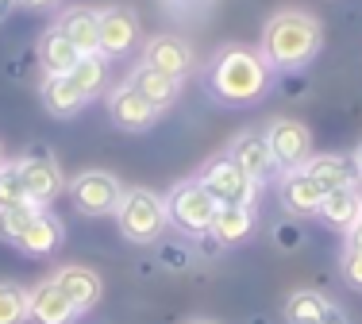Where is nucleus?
Wrapping results in <instances>:
<instances>
[{"label": "nucleus", "instance_id": "obj_1", "mask_svg": "<svg viewBox=\"0 0 362 324\" xmlns=\"http://www.w3.org/2000/svg\"><path fill=\"white\" fill-rule=\"evenodd\" d=\"M324 47V28L316 16L297 12V8H286V12H274L262 28V39H258V54L266 58L270 70L293 74L305 70Z\"/></svg>", "mask_w": 362, "mask_h": 324}, {"label": "nucleus", "instance_id": "obj_2", "mask_svg": "<svg viewBox=\"0 0 362 324\" xmlns=\"http://www.w3.org/2000/svg\"><path fill=\"white\" fill-rule=\"evenodd\" d=\"M209 89L223 105H255L270 89V66L251 47H223L212 62Z\"/></svg>", "mask_w": 362, "mask_h": 324}, {"label": "nucleus", "instance_id": "obj_3", "mask_svg": "<svg viewBox=\"0 0 362 324\" xmlns=\"http://www.w3.org/2000/svg\"><path fill=\"white\" fill-rule=\"evenodd\" d=\"M119 220V236L132 243H154L162 240L170 216H166V197L151 190H124V201L116 209Z\"/></svg>", "mask_w": 362, "mask_h": 324}, {"label": "nucleus", "instance_id": "obj_4", "mask_svg": "<svg viewBox=\"0 0 362 324\" xmlns=\"http://www.w3.org/2000/svg\"><path fill=\"white\" fill-rule=\"evenodd\" d=\"M216 212H220V204L212 201V193L204 190L197 178L177 182L174 190L166 193V216H170V224H174L181 236H193V240L197 236H209Z\"/></svg>", "mask_w": 362, "mask_h": 324}, {"label": "nucleus", "instance_id": "obj_5", "mask_svg": "<svg viewBox=\"0 0 362 324\" xmlns=\"http://www.w3.org/2000/svg\"><path fill=\"white\" fill-rule=\"evenodd\" d=\"M197 182H201L204 190L212 193V201H216L220 209H223V204H243V209H255L258 182H255V178H247L228 155H223V158H212L209 166L197 174Z\"/></svg>", "mask_w": 362, "mask_h": 324}, {"label": "nucleus", "instance_id": "obj_6", "mask_svg": "<svg viewBox=\"0 0 362 324\" xmlns=\"http://www.w3.org/2000/svg\"><path fill=\"white\" fill-rule=\"evenodd\" d=\"M66 190H70L74 209L85 212V216H112L119 209V201H124V185L108 170H85Z\"/></svg>", "mask_w": 362, "mask_h": 324}, {"label": "nucleus", "instance_id": "obj_7", "mask_svg": "<svg viewBox=\"0 0 362 324\" xmlns=\"http://www.w3.org/2000/svg\"><path fill=\"white\" fill-rule=\"evenodd\" d=\"M20 162V178H23V193H28L31 204H39V209H47L50 201L58 197V193L66 190V178H62V166L54 162L47 147H31Z\"/></svg>", "mask_w": 362, "mask_h": 324}, {"label": "nucleus", "instance_id": "obj_8", "mask_svg": "<svg viewBox=\"0 0 362 324\" xmlns=\"http://www.w3.org/2000/svg\"><path fill=\"white\" fill-rule=\"evenodd\" d=\"M266 143H270L274 158H278L281 174H289V170H305L308 158H313V132H308L300 120H289V116H281V120L266 124Z\"/></svg>", "mask_w": 362, "mask_h": 324}, {"label": "nucleus", "instance_id": "obj_9", "mask_svg": "<svg viewBox=\"0 0 362 324\" xmlns=\"http://www.w3.org/2000/svg\"><path fill=\"white\" fill-rule=\"evenodd\" d=\"M139 42V16L124 4L100 8V58H124Z\"/></svg>", "mask_w": 362, "mask_h": 324}, {"label": "nucleus", "instance_id": "obj_10", "mask_svg": "<svg viewBox=\"0 0 362 324\" xmlns=\"http://www.w3.org/2000/svg\"><path fill=\"white\" fill-rule=\"evenodd\" d=\"M228 158L235 162V166L243 170L247 178H255L258 185L281 174V166H278V158H274V151H270V143H266L262 132H243V135H239V139L228 147Z\"/></svg>", "mask_w": 362, "mask_h": 324}, {"label": "nucleus", "instance_id": "obj_11", "mask_svg": "<svg viewBox=\"0 0 362 324\" xmlns=\"http://www.w3.org/2000/svg\"><path fill=\"white\" fill-rule=\"evenodd\" d=\"M108 116H112V124L124 127V132H146V127L158 120V108L124 81L108 93Z\"/></svg>", "mask_w": 362, "mask_h": 324}, {"label": "nucleus", "instance_id": "obj_12", "mask_svg": "<svg viewBox=\"0 0 362 324\" xmlns=\"http://www.w3.org/2000/svg\"><path fill=\"white\" fill-rule=\"evenodd\" d=\"M81 313L74 309V301L58 289L54 278L39 282L35 289H28V320L31 324H74Z\"/></svg>", "mask_w": 362, "mask_h": 324}, {"label": "nucleus", "instance_id": "obj_13", "mask_svg": "<svg viewBox=\"0 0 362 324\" xmlns=\"http://www.w3.org/2000/svg\"><path fill=\"white\" fill-rule=\"evenodd\" d=\"M324 197L327 193L305 174V170H289V174H281V182H278V201H281V209H286L293 220L316 216Z\"/></svg>", "mask_w": 362, "mask_h": 324}, {"label": "nucleus", "instance_id": "obj_14", "mask_svg": "<svg viewBox=\"0 0 362 324\" xmlns=\"http://www.w3.org/2000/svg\"><path fill=\"white\" fill-rule=\"evenodd\" d=\"M143 66L158 74H170V78H185L193 70V47H189L181 35H154L143 50Z\"/></svg>", "mask_w": 362, "mask_h": 324}, {"label": "nucleus", "instance_id": "obj_15", "mask_svg": "<svg viewBox=\"0 0 362 324\" xmlns=\"http://www.w3.org/2000/svg\"><path fill=\"white\" fill-rule=\"evenodd\" d=\"M54 282L74 301L77 313H89L93 305L105 297V282H100V274H97V270H89V267H62L54 274Z\"/></svg>", "mask_w": 362, "mask_h": 324}, {"label": "nucleus", "instance_id": "obj_16", "mask_svg": "<svg viewBox=\"0 0 362 324\" xmlns=\"http://www.w3.org/2000/svg\"><path fill=\"white\" fill-rule=\"evenodd\" d=\"M305 174L320 185L324 193H335V190H351L358 185V170H355V158L347 155H313L305 166Z\"/></svg>", "mask_w": 362, "mask_h": 324}, {"label": "nucleus", "instance_id": "obj_17", "mask_svg": "<svg viewBox=\"0 0 362 324\" xmlns=\"http://www.w3.org/2000/svg\"><path fill=\"white\" fill-rule=\"evenodd\" d=\"M58 28L81 54H100V12L97 8H66Z\"/></svg>", "mask_w": 362, "mask_h": 324}, {"label": "nucleus", "instance_id": "obj_18", "mask_svg": "<svg viewBox=\"0 0 362 324\" xmlns=\"http://www.w3.org/2000/svg\"><path fill=\"white\" fill-rule=\"evenodd\" d=\"M39 62H42V70L54 74V78H70L74 66L81 62V50L66 39L62 28H50L47 35L39 39Z\"/></svg>", "mask_w": 362, "mask_h": 324}, {"label": "nucleus", "instance_id": "obj_19", "mask_svg": "<svg viewBox=\"0 0 362 324\" xmlns=\"http://www.w3.org/2000/svg\"><path fill=\"white\" fill-rule=\"evenodd\" d=\"M39 97H42V108H47L50 116H58V120H70V116H77L89 100L77 93V85L70 78H54V74H47L39 85Z\"/></svg>", "mask_w": 362, "mask_h": 324}, {"label": "nucleus", "instance_id": "obj_20", "mask_svg": "<svg viewBox=\"0 0 362 324\" xmlns=\"http://www.w3.org/2000/svg\"><path fill=\"white\" fill-rule=\"evenodd\" d=\"M127 85H132L135 93H143V97L151 100L154 108H158V112H162V108H170V105L181 97V81L170 78V74L151 70V66H135L132 78H127Z\"/></svg>", "mask_w": 362, "mask_h": 324}, {"label": "nucleus", "instance_id": "obj_21", "mask_svg": "<svg viewBox=\"0 0 362 324\" xmlns=\"http://www.w3.org/2000/svg\"><path fill=\"white\" fill-rule=\"evenodd\" d=\"M316 216H320L327 228H335V232L347 236L351 228H355V220L362 216V193H358V185H351V190H335V193H327Z\"/></svg>", "mask_w": 362, "mask_h": 324}, {"label": "nucleus", "instance_id": "obj_22", "mask_svg": "<svg viewBox=\"0 0 362 324\" xmlns=\"http://www.w3.org/2000/svg\"><path fill=\"white\" fill-rule=\"evenodd\" d=\"M62 236H66V228H62V220L54 216V212H47L42 209L35 220L28 224V232L20 236V251H28V255H50L58 243H62Z\"/></svg>", "mask_w": 362, "mask_h": 324}, {"label": "nucleus", "instance_id": "obj_23", "mask_svg": "<svg viewBox=\"0 0 362 324\" xmlns=\"http://www.w3.org/2000/svg\"><path fill=\"white\" fill-rule=\"evenodd\" d=\"M251 232H255V209H243V204H223L216 212V220H212V236L223 247L243 243Z\"/></svg>", "mask_w": 362, "mask_h": 324}, {"label": "nucleus", "instance_id": "obj_24", "mask_svg": "<svg viewBox=\"0 0 362 324\" xmlns=\"http://www.w3.org/2000/svg\"><path fill=\"white\" fill-rule=\"evenodd\" d=\"M332 297H324L320 289H293L286 297V324H320Z\"/></svg>", "mask_w": 362, "mask_h": 324}, {"label": "nucleus", "instance_id": "obj_25", "mask_svg": "<svg viewBox=\"0 0 362 324\" xmlns=\"http://www.w3.org/2000/svg\"><path fill=\"white\" fill-rule=\"evenodd\" d=\"M70 81L77 85V93H81L85 100L100 97V93H105V85H108V58H100V54H81V62L74 66Z\"/></svg>", "mask_w": 362, "mask_h": 324}, {"label": "nucleus", "instance_id": "obj_26", "mask_svg": "<svg viewBox=\"0 0 362 324\" xmlns=\"http://www.w3.org/2000/svg\"><path fill=\"white\" fill-rule=\"evenodd\" d=\"M39 204H31V201H23V204H4L0 209V240H8V243H20V236L28 232V224L39 216Z\"/></svg>", "mask_w": 362, "mask_h": 324}, {"label": "nucleus", "instance_id": "obj_27", "mask_svg": "<svg viewBox=\"0 0 362 324\" xmlns=\"http://www.w3.org/2000/svg\"><path fill=\"white\" fill-rule=\"evenodd\" d=\"M0 324H28V289L0 282Z\"/></svg>", "mask_w": 362, "mask_h": 324}, {"label": "nucleus", "instance_id": "obj_28", "mask_svg": "<svg viewBox=\"0 0 362 324\" xmlns=\"http://www.w3.org/2000/svg\"><path fill=\"white\" fill-rule=\"evenodd\" d=\"M23 178H20V162H0V209L4 204H23Z\"/></svg>", "mask_w": 362, "mask_h": 324}, {"label": "nucleus", "instance_id": "obj_29", "mask_svg": "<svg viewBox=\"0 0 362 324\" xmlns=\"http://www.w3.org/2000/svg\"><path fill=\"white\" fill-rule=\"evenodd\" d=\"M270 240H274V247H278L281 255H293V251H300V243H305V228L289 216V220H281V224H274Z\"/></svg>", "mask_w": 362, "mask_h": 324}, {"label": "nucleus", "instance_id": "obj_30", "mask_svg": "<svg viewBox=\"0 0 362 324\" xmlns=\"http://www.w3.org/2000/svg\"><path fill=\"white\" fill-rule=\"evenodd\" d=\"M158 262H162V270H189V267H193V247H185V243H158Z\"/></svg>", "mask_w": 362, "mask_h": 324}, {"label": "nucleus", "instance_id": "obj_31", "mask_svg": "<svg viewBox=\"0 0 362 324\" xmlns=\"http://www.w3.org/2000/svg\"><path fill=\"white\" fill-rule=\"evenodd\" d=\"M339 270H343V278H347V286L362 289V251H351V247H343Z\"/></svg>", "mask_w": 362, "mask_h": 324}, {"label": "nucleus", "instance_id": "obj_32", "mask_svg": "<svg viewBox=\"0 0 362 324\" xmlns=\"http://www.w3.org/2000/svg\"><path fill=\"white\" fill-rule=\"evenodd\" d=\"M197 251H201V255H204V259H216V255H220V251H228V247H223V243L216 240V236H212V232H209V236H197Z\"/></svg>", "mask_w": 362, "mask_h": 324}, {"label": "nucleus", "instance_id": "obj_33", "mask_svg": "<svg viewBox=\"0 0 362 324\" xmlns=\"http://www.w3.org/2000/svg\"><path fill=\"white\" fill-rule=\"evenodd\" d=\"M320 324H351V320H347V313H343L339 305L332 301V305H327V313H324V320H320Z\"/></svg>", "mask_w": 362, "mask_h": 324}, {"label": "nucleus", "instance_id": "obj_34", "mask_svg": "<svg viewBox=\"0 0 362 324\" xmlns=\"http://www.w3.org/2000/svg\"><path fill=\"white\" fill-rule=\"evenodd\" d=\"M347 247H351V251H362V216L355 220V228L347 232Z\"/></svg>", "mask_w": 362, "mask_h": 324}, {"label": "nucleus", "instance_id": "obj_35", "mask_svg": "<svg viewBox=\"0 0 362 324\" xmlns=\"http://www.w3.org/2000/svg\"><path fill=\"white\" fill-rule=\"evenodd\" d=\"M16 4L31 8V12H42V8H54V4H62V0H16Z\"/></svg>", "mask_w": 362, "mask_h": 324}, {"label": "nucleus", "instance_id": "obj_36", "mask_svg": "<svg viewBox=\"0 0 362 324\" xmlns=\"http://www.w3.org/2000/svg\"><path fill=\"white\" fill-rule=\"evenodd\" d=\"M12 12H16V0H0V23H4Z\"/></svg>", "mask_w": 362, "mask_h": 324}, {"label": "nucleus", "instance_id": "obj_37", "mask_svg": "<svg viewBox=\"0 0 362 324\" xmlns=\"http://www.w3.org/2000/svg\"><path fill=\"white\" fill-rule=\"evenodd\" d=\"M355 170H358V182H362V143H358V151H355Z\"/></svg>", "mask_w": 362, "mask_h": 324}, {"label": "nucleus", "instance_id": "obj_38", "mask_svg": "<svg viewBox=\"0 0 362 324\" xmlns=\"http://www.w3.org/2000/svg\"><path fill=\"white\" fill-rule=\"evenodd\" d=\"M185 324H216V320H209V317H193V320H185Z\"/></svg>", "mask_w": 362, "mask_h": 324}, {"label": "nucleus", "instance_id": "obj_39", "mask_svg": "<svg viewBox=\"0 0 362 324\" xmlns=\"http://www.w3.org/2000/svg\"><path fill=\"white\" fill-rule=\"evenodd\" d=\"M251 324H266V317H255V320H251Z\"/></svg>", "mask_w": 362, "mask_h": 324}, {"label": "nucleus", "instance_id": "obj_40", "mask_svg": "<svg viewBox=\"0 0 362 324\" xmlns=\"http://www.w3.org/2000/svg\"><path fill=\"white\" fill-rule=\"evenodd\" d=\"M0 162H4V158H0Z\"/></svg>", "mask_w": 362, "mask_h": 324}]
</instances>
